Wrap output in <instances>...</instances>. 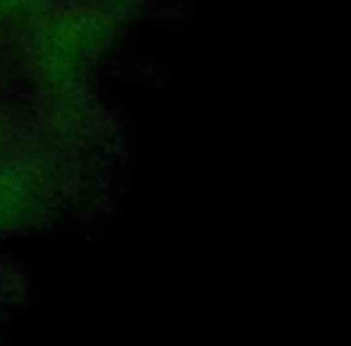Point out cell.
I'll use <instances>...</instances> for the list:
<instances>
[{"label": "cell", "instance_id": "obj_2", "mask_svg": "<svg viewBox=\"0 0 351 346\" xmlns=\"http://www.w3.org/2000/svg\"><path fill=\"white\" fill-rule=\"evenodd\" d=\"M44 178L22 164H0V234L27 231L44 217Z\"/></svg>", "mask_w": 351, "mask_h": 346}, {"label": "cell", "instance_id": "obj_3", "mask_svg": "<svg viewBox=\"0 0 351 346\" xmlns=\"http://www.w3.org/2000/svg\"><path fill=\"white\" fill-rule=\"evenodd\" d=\"M46 0H0V20H34L44 12Z\"/></svg>", "mask_w": 351, "mask_h": 346}, {"label": "cell", "instance_id": "obj_1", "mask_svg": "<svg viewBox=\"0 0 351 346\" xmlns=\"http://www.w3.org/2000/svg\"><path fill=\"white\" fill-rule=\"evenodd\" d=\"M111 41V27L101 12L70 8L49 15L32 41V63L41 82L68 87L77 82Z\"/></svg>", "mask_w": 351, "mask_h": 346}]
</instances>
